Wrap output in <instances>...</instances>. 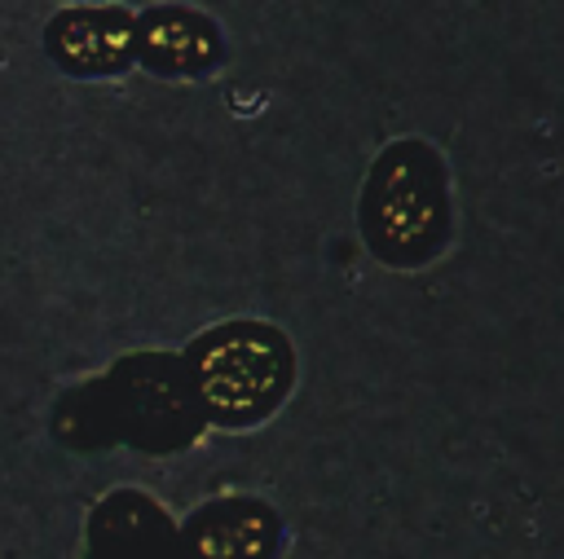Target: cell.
I'll list each match as a JSON object with an SVG mask.
<instances>
[{"mask_svg": "<svg viewBox=\"0 0 564 559\" xmlns=\"http://www.w3.org/2000/svg\"><path fill=\"white\" fill-rule=\"evenodd\" d=\"M44 53L75 79L123 75L137 62V18L123 4H66L44 22Z\"/></svg>", "mask_w": 564, "mask_h": 559, "instance_id": "cell-4", "label": "cell"}, {"mask_svg": "<svg viewBox=\"0 0 564 559\" xmlns=\"http://www.w3.org/2000/svg\"><path fill=\"white\" fill-rule=\"evenodd\" d=\"M225 57L220 26L185 4H150L137 13V62L159 79H198Z\"/></svg>", "mask_w": 564, "mask_h": 559, "instance_id": "cell-5", "label": "cell"}, {"mask_svg": "<svg viewBox=\"0 0 564 559\" xmlns=\"http://www.w3.org/2000/svg\"><path fill=\"white\" fill-rule=\"evenodd\" d=\"M361 233L383 264L414 268L427 264L449 238V194H445V163L441 154L419 141H392L361 194Z\"/></svg>", "mask_w": 564, "mask_h": 559, "instance_id": "cell-2", "label": "cell"}, {"mask_svg": "<svg viewBox=\"0 0 564 559\" xmlns=\"http://www.w3.org/2000/svg\"><path fill=\"white\" fill-rule=\"evenodd\" d=\"M181 361L203 418L216 427H251L269 418L295 379L286 335L247 317L203 330L181 352Z\"/></svg>", "mask_w": 564, "mask_h": 559, "instance_id": "cell-1", "label": "cell"}, {"mask_svg": "<svg viewBox=\"0 0 564 559\" xmlns=\"http://www.w3.org/2000/svg\"><path fill=\"white\" fill-rule=\"evenodd\" d=\"M101 401L115 440L141 453H176L207 423L185 361L172 352H128L101 374Z\"/></svg>", "mask_w": 564, "mask_h": 559, "instance_id": "cell-3", "label": "cell"}, {"mask_svg": "<svg viewBox=\"0 0 564 559\" xmlns=\"http://www.w3.org/2000/svg\"><path fill=\"white\" fill-rule=\"evenodd\" d=\"M53 436L70 449H101L115 445L110 418H106V401H101V379L79 383L75 392H66L53 409Z\"/></svg>", "mask_w": 564, "mask_h": 559, "instance_id": "cell-8", "label": "cell"}, {"mask_svg": "<svg viewBox=\"0 0 564 559\" xmlns=\"http://www.w3.org/2000/svg\"><path fill=\"white\" fill-rule=\"evenodd\" d=\"M189 559H273L282 519L256 497H216L181 524Z\"/></svg>", "mask_w": 564, "mask_h": 559, "instance_id": "cell-7", "label": "cell"}, {"mask_svg": "<svg viewBox=\"0 0 564 559\" xmlns=\"http://www.w3.org/2000/svg\"><path fill=\"white\" fill-rule=\"evenodd\" d=\"M84 559H189V550L159 502L137 489H115L88 515Z\"/></svg>", "mask_w": 564, "mask_h": 559, "instance_id": "cell-6", "label": "cell"}]
</instances>
